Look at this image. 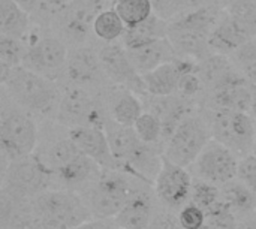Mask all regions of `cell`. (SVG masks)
<instances>
[{"label":"cell","mask_w":256,"mask_h":229,"mask_svg":"<svg viewBox=\"0 0 256 229\" xmlns=\"http://www.w3.org/2000/svg\"><path fill=\"white\" fill-rule=\"evenodd\" d=\"M54 178V189L84 192L102 172V168L84 154L69 136V130L52 120L48 136L34 152Z\"/></svg>","instance_id":"6da1fadb"},{"label":"cell","mask_w":256,"mask_h":229,"mask_svg":"<svg viewBox=\"0 0 256 229\" xmlns=\"http://www.w3.org/2000/svg\"><path fill=\"white\" fill-rule=\"evenodd\" d=\"M93 220L84 198L68 189H48L24 202L8 229H72Z\"/></svg>","instance_id":"7a4b0ae2"},{"label":"cell","mask_w":256,"mask_h":229,"mask_svg":"<svg viewBox=\"0 0 256 229\" xmlns=\"http://www.w3.org/2000/svg\"><path fill=\"white\" fill-rule=\"evenodd\" d=\"M2 90L20 106L38 118L54 120L62 94V84L26 66L0 69Z\"/></svg>","instance_id":"3957f363"},{"label":"cell","mask_w":256,"mask_h":229,"mask_svg":"<svg viewBox=\"0 0 256 229\" xmlns=\"http://www.w3.org/2000/svg\"><path fill=\"white\" fill-rule=\"evenodd\" d=\"M0 148L3 166L15 159L30 156L39 144L38 117L15 104L4 90L0 94Z\"/></svg>","instance_id":"277c9868"},{"label":"cell","mask_w":256,"mask_h":229,"mask_svg":"<svg viewBox=\"0 0 256 229\" xmlns=\"http://www.w3.org/2000/svg\"><path fill=\"white\" fill-rule=\"evenodd\" d=\"M142 180L124 171L102 170L100 176L80 195L84 198L93 219L110 220L120 213Z\"/></svg>","instance_id":"5b68a950"},{"label":"cell","mask_w":256,"mask_h":229,"mask_svg":"<svg viewBox=\"0 0 256 229\" xmlns=\"http://www.w3.org/2000/svg\"><path fill=\"white\" fill-rule=\"evenodd\" d=\"M48 189H54V178L36 153L15 159L3 166L2 196L16 202H27Z\"/></svg>","instance_id":"8992f818"},{"label":"cell","mask_w":256,"mask_h":229,"mask_svg":"<svg viewBox=\"0 0 256 229\" xmlns=\"http://www.w3.org/2000/svg\"><path fill=\"white\" fill-rule=\"evenodd\" d=\"M112 2L105 0H72L57 9L50 30L60 36L69 46L98 42L93 26L96 16Z\"/></svg>","instance_id":"52a82bcc"},{"label":"cell","mask_w":256,"mask_h":229,"mask_svg":"<svg viewBox=\"0 0 256 229\" xmlns=\"http://www.w3.org/2000/svg\"><path fill=\"white\" fill-rule=\"evenodd\" d=\"M24 40L27 45V52L22 66L62 82L68 62L69 45L50 28L34 22Z\"/></svg>","instance_id":"ba28073f"},{"label":"cell","mask_w":256,"mask_h":229,"mask_svg":"<svg viewBox=\"0 0 256 229\" xmlns=\"http://www.w3.org/2000/svg\"><path fill=\"white\" fill-rule=\"evenodd\" d=\"M106 114V106L100 93L74 84H62V94L54 122L66 129L104 126Z\"/></svg>","instance_id":"9c48e42d"},{"label":"cell","mask_w":256,"mask_h":229,"mask_svg":"<svg viewBox=\"0 0 256 229\" xmlns=\"http://www.w3.org/2000/svg\"><path fill=\"white\" fill-rule=\"evenodd\" d=\"M201 111L210 124L213 140L231 148L238 158L254 153L256 122L250 112L204 106H201Z\"/></svg>","instance_id":"30bf717a"},{"label":"cell","mask_w":256,"mask_h":229,"mask_svg":"<svg viewBox=\"0 0 256 229\" xmlns=\"http://www.w3.org/2000/svg\"><path fill=\"white\" fill-rule=\"evenodd\" d=\"M212 140L210 124L200 108L177 124L165 146L164 158L189 168Z\"/></svg>","instance_id":"8fae6325"},{"label":"cell","mask_w":256,"mask_h":229,"mask_svg":"<svg viewBox=\"0 0 256 229\" xmlns=\"http://www.w3.org/2000/svg\"><path fill=\"white\" fill-rule=\"evenodd\" d=\"M60 84H74L102 94L111 81L104 72L96 42L69 46L68 62Z\"/></svg>","instance_id":"7c38bea8"},{"label":"cell","mask_w":256,"mask_h":229,"mask_svg":"<svg viewBox=\"0 0 256 229\" xmlns=\"http://www.w3.org/2000/svg\"><path fill=\"white\" fill-rule=\"evenodd\" d=\"M238 162L240 158L231 148L216 140H212L189 168L195 178L222 186L237 178Z\"/></svg>","instance_id":"4fadbf2b"},{"label":"cell","mask_w":256,"mask_h":229,"mask_svg":"<svg viewBox=\"0 0 256 229\" xmlns=\"http://www.w3.org/2000/svg\"><path fill=\"white\" fill-rule=\"evenodd\" d=\"M96 46L104 72L112 84L126 87L140 96L147 94L144 78L134 66L122 42H96Z\"/></svg>","instance_id":"5bb4252c"},{"label":"cell","mask_w":256,"mask_h":229,"mask_svg":"<svg viewBox=\"0 0 256 229\" xmlns=\"http://www.w3.org/2000/svg\"><path fill=\"white\" fill-rule=\"evenodd\" d=\"M192 186V172L188 168L164 158L162 168L153 184V190L160 204H164L168 210H180L190 201Z\"/></svg>","instance_id":"9a60e30c"},{"label":"cell","mask_w":256,"mask_h":229,"mask_svg":"<svg viewBox=\"0 0 256 229\" xmlns=\"http://www.w3.org/2000/svg\"><path fill=\"white\" fill-rule=\"evenodd\" d=\"M68 130L69 136L80 147V150L93 159L102 170H120L104 126H81Z\"/></svg>","instance_id":"2e32d148"},{"label":"cell","mask_w":256,"mask_h":229,"mask_svg":"<svg viewBox=\"0 0 256 229\" xmlns=\"http://www.w3.org/2000/svg\"><path fill=\"white\" fill-rule=\"evenodd\" d=\"M255 86L246 78H240L230 84L208 90L201 99V106L213 110H232V111H252Z\"/></svg>","instance_id":"e0dca14e"},{"label":"cell","mask_w":256,"mask_h":229,"mask_svg":"<svg viewBox=\"0 0 256 229\" xmlns=\"http://www.w3.org/2000/svg\"><path fill=\"white\" fill-rule=\"evenodd\" d=\"M152 184L140 183L136 190L132 194L126 206L112 219V222L122 229H147L150 226L154 212V190Z\"/></svg>","instance_id":"ac0fdd59"},{"label":"cell","mask_w":256,"mask_h":229,"mask_svg":"<svg viewBox=\"0 0 256 229\" xmlns=\"http://www.w3.org/2000/svg\"><path fill=\"white\" fill-rule=\"evenodd\" d=\"M124 48L134 66L141 75H146L153 69L178 58V54L168 38L141 40L130 45H124Z\"/></svg>","instance_id":"d6986e66"},{"label":"cell","mask_w":256,"mask_h":229,"mask_svg":"<svg viewBox=\"0 0 256 229\" xmlns=\"http://www.w3.org/2000/svg\"><path fill=\"white\" fill-rule=\"evenodd\" d=\"M102 99L108 116L120 124L134 126L140 116L146 111L140 94L112 82L102 92Z\"/></svg>","instance_id":"ffe728a7"},{"label":"cell","mask_w":256,"mask_h":229,"mask_svg":"<svg viewBox=\"0 0 256 229\" xmlns=\"http://www.w3.org/2000/svg\"><path fill=\"white\" fill-rule=\"evenodd\" d=\"M198 62L190 58L178 57L172 62H168L152 72L142 75L147 94L153 96H170L176 94L180 86L183 75L192 69Z\"/></svg>","instance_id":"44dd1931"},{"label":"cell","mask_w":256,"mask_h":229,"mask_svg":"<svg viewBox=\"0 0 256 229\" xmlns=\"http://www.w3.org/2000/svg\"><path fill=\"white\" fill-rule=\"evenodd\" d=\"M250 39H254V36L224 9L208 36V44L214 54L231 56Z\"/></svg>","instance_id":"7402d4cb"},{"label":"cell","mask_w":256,"mask_h":229,"mask_svg":"<svg viewBox=\"0 0 256 229\" xmlns=\"http://www.w3.org/2000/svg\"><path fill=\"white\" fill-rule=\"evenodd\" d=\"M168 39L177 51L178 57L201 62L207 56L213 54L208 44V34L183 26L177 21L170 22Z\"/></svg>","instance_id":"603a6c76"},{"label":"cell","mask_w":256,"mask_h":229,"mask_svg":"<svg viewBox=\"0 0 256 229\" xmlns=\"http://www.w3.org/2000/svg\"><path fill=\"white\" fill-rule=\"evenodd\" d=\"M198 74L204 82L206 92L244 78L230 56L214 52L198 62Z\"/></svg>","instance_id":"cb8c5ba5"},{"label":"cell","mask_w":256,"mask_h":229,"mask_svg":"<svg viewBox=\"0 0 256 229\" xmlns=\"http://www.w3.org/2000/svg\"><path fill=\"white\" fill-rule=\"evenodd\" d=\"M33 27L28 10L14 0H0V36L26 39Z\"/></svg>","instance_id":"d4e9b609"},{"label":"cell","mask_w":256,"mask_h":229,"mask_svg":"<svg viewBox=\"0 0 256 229\" xmlns=\"http://www.w3.org/2000/svg\"><path fill=\"white\" fill-rule=\"evenodd\" d=\"M222 200L230 206L236 216L243 220L256 212V192L242 183L238 178H234L220 186Z\"/></svg>","instance_id":"484cf974"},{"label":"cell","mask_w":256,"mask_h":229,"mask_svg":"<svg viewBox=\"0 0 256 229\" xmlns=\"http://www.w3.org/2000/svg\"><path fill=\"white\" fill-rule=\"evenodd\" d=\"M128 26L117 14L112 4L105 8L94 20L93 32L98 42H120Z\"/></svg>","instance_id":"4316f807"},{"label":"cell","mask_w":256,"mask_h":229,"mask_svg":"<svg viewBox=\"0 0 256 229\" xmlns=\"http://www.w3.org/2000/svg\"><path fill=\"white\" fill-rule=\"evenodd\" d=\"M168 28H170V22L162 20L156 14H153L144 22L128 28L120 42L123 45H130V44H135V42H141V40L168 38Z\"/></svg>","instance_id":"83f0119b"},{"label":"cell","mask_w":256,"mask_h":229,"mask_svg":"<svg viewBox=\"0 0 256 229\" xmlns=\"http://www.w3.org/2000/svg\"><path fill=\"white\" fill-rule=\"evenodd\" d=\"M112 6L128 28L144 22L154 14L152 0H114Z\"/></svg>","instance_id":"f1b7e54d"},{"label":"cell","mask_w":256,"mask_h":229,"mask_svg":"<svg viewBox=\"0 0 256 229\" xmlns=\"http://www.w3.org/2000/svg\"><path fill=\"white\" fill-rule=\"evenodd\" d=\"M134 129L146 144L154 146L159 150H162V153H164L165 146H166L165 135H164V126L154 114L144 111L140 116V118L135 122Z\"/></svg>","instance_id":"f546056e"},{"label":"cell","mask_w":256,"mask_h":229,"mask_svg":"<svg viewBox=\"0 0 256 229\" xmlns=\"http://www.w3.org/2000/svg\"><path fill=\"white\" fill-rule=\"evenodd\" d=\"M224 8L256 38V0H224Z\"/></svg>","instance_id":"4dcf8cb0"},{"label":"cell","mask_w":256,"mask_h":229,"mask_svg":"<svg viewBox=\"0 0 256 229\" xmlns=\"http://www.w3.org/2000/svg\"><path fill=\"white\" fill-rule=\"evenodd\" d=\"M26 52H27L26 40L0 36V69L22 66Z\"/></svg>","instance_id":"1f68e13d"},{"label":"cell","mask_w":256,"mask_h":229,"mask_svg":"<svg viewBox=\"0 0 256 229\" xmlns=\"http://www.w3.org/2000/svg\"><path fill=\"white\" fill-rule=\"evenodd\" d=\"M230 57L243 76L256 86V38L243 44Z\"/></svg>","instance_id":"d6a6232c"},{"label":"cell","mask_w":256,"mask_h":229,"mask_svg":"<svg viewBox=\"0 0 256 229\" xmlns=\"http://www.w3.org/2000/svg\"><path fill=\"white\" fill-rule=\"evenodd\" d=\"M220 198H222V195H220V186L194 177L192 196H190V201H192V202H195V204L200 206L204 212H207V210H208L210 207H213Z\"/></svg>","instance_id":"836d02e7"},{"label":"cell","mask_w":256,"mask_h":229,"mask_svg":"<svg viewBox=\"0 0 256 229\" xmlns=\"http://www.w3.org/2000/svg\"><path fill=\"white\" fill-rule=\"evenodd\" d=\"M177 218L183 229H201L207 224L206 212L192 201H189L184 207L178 210Z\"/></svg>","instance_id":"e575fe53"},{"label":"cell","mask_w":256,"mask_h":229,"mask_svg":"<svg viewBox=\"0 0 256 229\" xmlns=\"http://www.w3.org/2000/svg\"><path fill=\"white\" fill-rule=\"evenodd\" d=\"M237 178L244 183L248 188H250L254 192H256V154L249 153L243 158H240L238 162V171H237Z\"/></svg>","instance_id":"d590c367"},{"label":"cell","mask_w":256,"mask_h":229,"mask_svg":"<svg viewBox=\"0 0 256 229\" xmlns=\"http://www.w3.org/2000/svg\"><path fill=\"white\" fill-rule=\"evenodd\" d=\"M220 3H224V0H172V6L176 10V20L190 10L212 6V4H220Z\"/></svg>","instance_id":"8d00e7d4"},{"label":"cell","mask_w":256,"mask_h":229,"mask_svg":"<svg viewBox=\"0 0 256 229\" xmlns=\"http://www.w3.org/2000/svg\"><path fill=\"white\" fill-rule=\"evenodd\" d=\"M147 229H183L180 222H178V218L174 216L172 213L170 212H160V213H156L150 226Z\"/></svg>","instance_id":"74e56055"},{"label":"cell","mask_w":256,"mask_h":229,"mask_svg":"<svg viewBox=\"0 0 256 229\" xmlns=\"http://www.w3.org/2000/svg\"><path fill=\"white\" fill-rule=\"evenodd\" d=\"M72 229H122L120 226H117L112 220L108 222V220H100V219H93V220H88L76 228Z\"/></svg>","instance_id":"f35d334b"},{"label":"cell","mask_w":256,"mask_h":229,"mask_svg":"<svg viewBox=\"0 0 256 229\" xmlns=\"http://www.w3.org/2000/svg\"><path fill=\"white\" fill-rule=\"evenodd\" d=\"M237 229H256V216H249L243 220L238 222V226Z\"/></svg>","instance_id":"ab89813d"},{"label":"cell","mask_w":256,"mask_h":229,"mask_svg":"<svg viewBox=\"0 0 256 229\" xmlns=\"http://www.w3.org/2000/svg\"><path fill=\"white\" fill-rule=\"evenodd\" d=\"M14 2H16L20 6H22L26 10H28L30 14L38 8V4H39V2L40 0H14Z\"/></svg>","instance_id":"60d3db41"},{"label":"cell","mask_w":256,"mask_h":229,"mask_svg":"<svg viewBox=\"0 0 256 229\" xmlns=\"http://www.w3.org/2000/svg\"><path fill=\"white\" fill-rule=\"evenodd\" d=\"M45 2L50 3V4H52L54 8H62V6L68 4V3L72 2V0H45Z\"/></svg>","instance_id":"b9f144b4"},{"label":"cell","mask_w":256,"mask_h":229,"mask_svg":"<svg viewBox=\"0 0 256 229\" xmlns=\"http://www.w3.org/2000/svg\"><path fill=\"white\" fill-rule=\"evenodd\" d=\"M201 229H218V228H216V226H213V225H210V224H206V225H204Z\"/></svg>","instance_id":"7bdbcfd3"},{"label":"cell","mask_w":256,"mask_h":229,"mask_svg":"<svg viewBox=\"0 0 256 229\" xmlns=\"http://www.w3.org/2000/svg\"><path fill=\"white\" fill-rule=\"evenodd\" d=\"M255 122H256V118H255ZM254 153L256 154V134H255V144H254Z\"/></svg>","instance_id":"ee69618b"},{"label":"cell","mask_w":256,"mask_h":229,"mask_svg":"<svg viewBox=\"0 0 256 229\" xmlns=\"http://www.w3.org/2000/svg\"><path fill=\"white\" fill-rule=\"evenodd\" d=\"M105 2H114V0H105Z\"/></svg>","instance_id":"f6af8a7d"}]
</instances>
